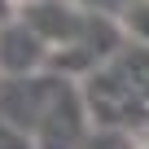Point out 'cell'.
I'll return each instance as SVG.
<instances>
[{"label":"cell","mask_w":149,"mask_h":149,"mask_svg":"<svg viewBox=\"0 0 149 149\" xmlns=\"http://www.w3.org/2000/svg\"><path fill=\"white\" fill-rule=\"evenodd\" d=\"M18 18L44 40L48 53H57V48H70L74 40L88 31L92 9H84L79 0H31V5L18 9Z\"/></svg>","instance_id":"cell-3"},{"label":"cell","mask_w":149,"mask_h":149,"mask_svg":"<svg viewBox=\"0 0 149 149\" xmlns=\"http://www.w3.org/2000/svg\"><path fill=\"white\" fill-rule=\"evenodd\" d=\"M18 22V0H0V26Z\"/></svg>","instance_id":"cell-8"},{"label":"cell","mask_w":149,"mask_h":149,"mask_svg":"<svg viewBox=\"0 0 149 149\" xmlns=\"http://www.w3.org/2000/svg\"><path fill=\"white\" fill-rule=\"evenodd\" d=\"M44 66L48 48L22 18L0 26V79H31V74H44Z\"/></svg>","instance_id":"cell-4"},{"label":"cell","mask_w":149,"mask_h":149,"mask_svg":"<svg viewBox=\"0 0 149 149\" xmlns=\"http://www.w3.org/2000/svg\"><path fill=\"white\" fill-rule=\"evenodd\" d=\"M0 149H31V140L22 132H13L9 123H0Z\"/></svg>","instance_id":"cell-7"},{"label":"cell","mask_w":149,"mask_h":149,"mask_svg":"<svg viewBox=\"0 0 149 149\" xmlns=\"http://www.w3.org/2000/svg\"><path fill=\"white\" fill-rule=\"evenodd\" d=\"M132 149H149V127H145L140 136H132Z\"/></svg>","instance_id":"cell-9"},{"label":"cell","mask_w":149,"mask_h":149,"mask_svg":"<svg viewBox=\"0 0 149 149\" xmlns=\"http://www.w3.org/2000/svg\"><path fill=\"white\" fill-rule=\"evenodd\" d=\"M79 92L97 132L140 136L149 127V48L123 44L92 79L79 84Z\"/></svg>","instance_id":"cell-1"},{"label":"cell","mask_w":149,"mask_h":149,"mask_svg":"<svg viewBox=\"0 0 149 149\" xmlns=\"http://www.w3.org/2000/svg\"><path fill=\"white\" fill-rule=\"evenodd\" d=\"M127 145H132V136H123V132H97V127L84 140V149H127Z\"/></svg>","instance_id":"cell-6"},{"label":"cell","mask_w":149,"mask_h":149,"mask_svg":"<svg viewBox=\"0 0 149 149\" xmlns=\"http://www.w3.org/2000/svg\"><path fill=\"white\" fill-rule=\"evenodd\" d=\"M22 5H31V0H18V9H22Z\"/></svg>","instance_id":"cell-10"},{"label":"cell","mask_w":149,"mask_h":149,"mask_svg":"<svg viewBox=\"0 0 149 149\" xmlns=\"http://www.w3.org/2000/svg\"><path fill=\"white\" fill-rule=\"evenodd\" d=\"M114 18H118L127 44H145L149 48V0H123Z\"/></svg>","instance_id":"cell-5"},{"label":"cell","mask_w":149,"mask_h":149,"mask_svg":"<svg viewBox=\"0 0 149 149\" xmlns=\"http://www.w3.org/2000/svg\"><path fill=\"white\" fill-rule=\"evenodd\" d=\"M92 136V118L84 105L79 84L61 79L53 88V101L44 105V118L31 132V149H84V140Z\"/></svg>","instance_id":"cell-2"}]
</instances>
